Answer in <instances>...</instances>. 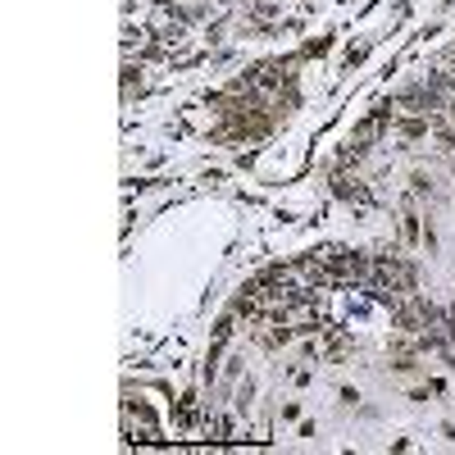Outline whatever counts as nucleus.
Returning a JSON list of instances; mask_svg holds the SVG:
<instances>
[{
  "label": "nucleus",
  "mask_w": 455,
  "mask_h": 455,
  "mask_svg": "<svg viewBox=\"0 0 455 455\" xmlns=\"http://www.w3.org/2000/svg\"><path fill=\"white\" fill-rule=\"evenodd\" d=\"M332 191H337L346 205H355V210H373V196H369V187L360 182V177H346V173H337L332 177Z\"/></svg>",
  "instance_id": "obj_1"
},
{
  "label": "nucleus",
  "mask_w": 455,
  "mask_h": 455,
  "mask_svg": "<svg viewBox=\"0 0 455 455\" xmlns=\"http://www.w3.org/2000/svg\"><path fill=\"white\" fill-rule=\"evenodd\" d=\"M428 127H432V119H405V123H401V137H405V141H419V137H428Z\"/></svg>",
  "instance_id": "obj_2"
},
{
  "label": "nucleus",
  "mask_w": 455,
  "mask_h": 455,
  "mask_svg": "<svg viewBox=\"0 0 455 455\" xmlns=\"http://www.w3.org/2000/svg\"><path fill=\"white\" fill-rule=\"evenodd\" d=\"M401 237H405V241H410V246H415V241H419V237H423V232H419V219H415V214H410V210H405V219H401Z\"/></svg>",
  "instance_id": "obj_3"
},
{
  "label": "nucleus",
  "mask_w": 455,
  "mask_h": 455,
  "mask_svg": "<svg viewBox=\"0 0 455 455\" xmlns=\"http://www.w3.org/2000/svg\"><path fill=\"white\" fill-rule=\"evenodd\" d=\"M282 419H287V423H291V419H301V401H287V405H282Z\"/></svg>",
  "instance_id": "obj_4"
},
{
  "label": "nucleus",
  "mask_w": 455,
  "mask_h": 455,
  "mask_svg": "<svg viewBox=\"0 0 455 455\" xmlns=\"http://www.w3.org/2000/svg\"><path fill=\"white\" fill-rule=\"evenodd\" d=\"M337 396H341V401H346V405H355V401H360V392H355V387H346V382H341V387H337Z\"/></svg>",
  "instance_id": "obj_5"
}]
</instances>
